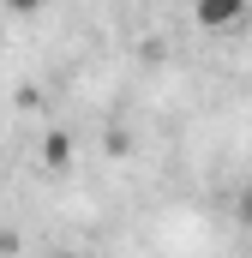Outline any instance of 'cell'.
Returning <instances> with one entry per match:
<instances>
[{"instance_id":"1","label":"cell","mask_w":252,"mask_h":258,"mask_svg":"<svg viewBox=\"0 0 252 258\" xmlns=\"http://www.w3.org/2000/svg\"><path fill=\"white\" fill-rule=\"evenodd\" d=\"M198 30H240L246 24V0H192Z\"/></svg>"},{"instance_id":"3","label":"cell","mask_w":252,"mask_h":258,"mask_svg":"<svg viewBox=\"0 0 252 258\" xmlns=\"http://www.w3.org/2000/svg\"><path fill=\"white\" fill-rule=\"evenodd\" d=\"M0 6H6L12 18H36V12H42V0H0Z\"/></svg>"},{"instance_id":"5","label":"cell","mask_w":252,"mask_h":258,"mask_svg":"<svg viewBox=\"0 0 252 258\" xmlns=\"http://www.w3.org/2000/svg\"><path fill=\"white\" fill-rule=\"evenodd\" d=\"M54 258H78V252H54Z\"/></svg>"},{"instance_id":"4","label":"cell","mask_w":252,"mask_h":258,"mask_svg":"<svg viewBox=\"0 0 252 258\" xmlns=\"http://www.w3.org/2000/svg\"><path fill=\"white\" fill-rule=\"evenodd\" d=\"M234 216H240V222H246V228H252V180H246V186H240V198H234Z\"/></svg>"},{"instance_id":"2","label":"cell","mask_w":252,"mask_h":258,"mask_svg":"<svg viewBox=\"0 0 252 258\" xmlns=\"http://www.w3.org/2000/svg\"><path fill=\"white\" fill-rule=\"evenodd\" d=\"M66 156H72L66 132H48V144H42V162H48V168H66Z\"/></svg>"}]
</instances>
